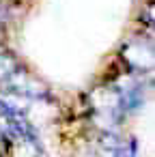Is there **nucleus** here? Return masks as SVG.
<instances>
[{
	"label": "nucleus",
	"mask_w": 155,
	"mask_h": 157,
	"mask_svg": "<svg viewBox=\"0 0 155 157\" xmlns=\"http://www.w3.org/2000/svg\"><path fill=\"white\" fill-rule=\"evenodd\" d=\"M118 60L136 73L151 75L153 73V43L149 37H134L121 45Z\"/></svg>",
	"instance_id": "obj_2"
},
{
	"label": "nucleus",
	"mask_w": 155,
	"mask_h": 157,
	"mask_svg": "<svg viewBox=\"0 0 155 157\" xmlns=\"http://www.w3.org/2000/svg\"><path fill=\"white\" fill-rule=\"evenodd\" d=\"M88 114H110V116L123 118L125 110H123L118 90L108 82H101L99 86H95L88 93Z\"/></svg>",
	"instance_id": "obj_3"
},
{
	"label": "nucleus",
	"mask_w": 155,
	"mask_h": 157,
	"mask_svg": "<svg viewBox=\"0 0 155 157\" xmlns=\"http://www.w3.org/2000/svg\"><path fill=\"white\" fill-rule=\"evenodd\" d=\"M22 65V60L15 56L13 50H9L5 43H0V84H5Z\"/></svg>",
	"instance_id": "obj_4"
},
{
	"label": "nucleus",
	"mask_w": 155,
	"mask_h": 157,
	"mask_svg": "<svg viewBox=\"0 0 155 157\" xmlns=\"http://www.w3.org/2000/svg\"><path fill=\"white\" fill-rule=\"evenodd\" d=\"M7 93L24 97V99H35V101H45L52 97V88L45 80H41L37 73L28 71L24 65L17 67V71L2 84Z\"/></svg>",
	"instance_id": "obj_1"
},
{
	"label": "nucleus",
	"mask_w": 155,
	"mask_h": 157,
	"mask_svg": "<svg viewBox=\"0 0 155 157\" xmlns=\"http://www.w3.org/2000/svg\"><path fill=\"white\" fill-rule=\"evenodd\" d=\"M0 43H5V26H2V22H0Z\"/></svg>",
	"instance_id": "obj_5"
},
{
	"label": "nucleus",
	"mask_w": 155,
	"mask_h": 157,
	"mask_svg": "<svg viewBox=\"0 0 155 157\" xmlns=\"http://www.w3.org/2000/svg\"><path fill=\"white\" fill-rule=\"evenodd\" d=\"M0 2H2V0H0Z\"/></svg>",
	"instance_id": "obj_6"
}]
</instances>
